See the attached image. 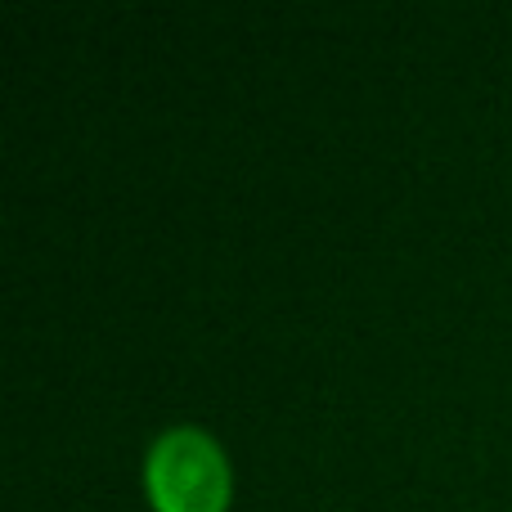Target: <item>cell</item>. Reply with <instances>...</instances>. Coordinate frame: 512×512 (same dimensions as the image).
<instances>
[{"instance_id":"obj_1","label":"cell","mask_w":512,"mask_h":512,"mask_svg":"<svg viewBox=\"0 0 512 512\" xmlns=\"http://www.w3.org/2000/svg\"><path fill=\"white\" fill-rule=\"evenodd\" d=\"M144 490L158 512H225L230 463L203 427H167L144 454Z\"/></svg>"}]
</instances>
